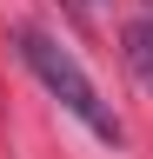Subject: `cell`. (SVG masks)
Segmentation results:
<instances>
[{
    "label": "cell",
    "mask_w": 153,
    "mask_h": 159,
    "mask_svg": "<svg viewBox=\"0 0 153 159\" xmlns=\"http://www.w3.org/2000/svg\"><path fill=\"white\" fill-rule=\"evenodd\" d=\"M13 47H20L27 73L40 80V86H47L53 99H60V106H67L73 119H80V126H87L93 139H100V146H120V139H127L120 113H113L107 99H100L93 73H87V66H80V60H73V53H67L60 40H53V33H40V27H20V33H13Z\"/></svg>",
    "instance_id": "obj_1"
},
{
    "label": "cell",
    "mask_w": 153,
    "mask_h": 159,
    "mask_svg": "<svg viewBox=\"0 0 153 159\" xmlns=\"http://www.w3.org/2000/svg\"><path fill=\"white\" fill-rule=\"evenodd\" d=\"M120 60H127V73L140 80V86H153V20H127V33H120Z\"/></svg>",
    "instance_id": "obj_2"
},
{
    "label": "cell",
    "mask_w": 153,
    "mask_h": 159,
    "mask_svg": "<svg viewBox=\"0 0 153 159\" xmlns=\"http://www.w3.org/2000/svg\"><path fill=\"white\" fill-rule=\"evenodd\" d=\"M67 7H93V0H67Z\"/></svg>",
    "instance_id": "obj_3"
}]
</instances>
